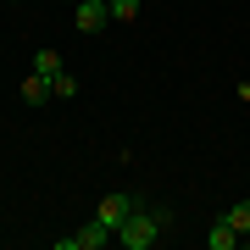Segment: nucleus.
Instances as JSON below:
<instances>
[{
	"label": "nucleus",
	"mask_w": 250,
	"mask_h": 250,
	"mask_svg": "<svg viewBox=\"0 0 250 250\" xmlns=\"http://www.w3.org/2000/svg\"><path fill=\"white\" fill-rule=\"evenodd\" d=\"M117 233L100 223V217H89V223H83L78 233H67V239H56V250H100V245H111Z\"/></svg>",
	"instance_id": "obj_2"
},
{
	"label": "nucleus",
	"mask_w": 250,
	"mask_h": 250,
	"mask_svg": "<svg viewBox=\"0 0 250 250\" xmlns=\"http://www.w3.org/2000/svg\"><path fill=\"white\" fill-rule=\"evenodd\" d=\"M161 228H172V211H167V206L139 200V206H134V217L117 228V245H123V250H150V245L161 239Z\"/></svg>",
	"instance_id": "obj_1"
},
{
	"label": "nucleus",
	"mask_w": 250,
	"mask_h": 250,
	"mask_svg": "<svg viewBox=\"0 0 250 250\" xmlns=\"http://www.w3.org/2000/svg\"><path fill=\"white\" fill-rule=\"evenodd\" d=\"M67 6H78V0H67Z\"/></svg>",
	"instance_id": "obj_11"
},
{
	"label": "nucleus",
	"mask_w": 250,
	"mask_h": 250,
	"mask_svg": "<svg viewBox=\"0 0 250 250\" xmlns=\"http://www.w3.org/2000/svg\"><path fill=\"white\" fill-rule=\"evenodd\" d=\"M50 89H56V100H72V95H78V78H72V72L62 67V72L50 78Z\"/></svg>",
	"instance_id": "obj_8"
},
{
	"label": "nucleus",
	"mask_w": 250,
	"mask_h": 250,
	"mask_svg": "<svg viewBox=\"0 0 250 250\" xmlns=\"http://www.w3.org/2000/svg\"><path fill=\"white\" fill-rule=\"evenodd\" d=\"M34 72H45V78H56V72H62V56H56V50H39V56H34Z\"/></svg>",
	"instance_id": "obj_10"
},
{
	"label": "nucleus",
	"mask_w": 250,
	"mask_h": 250,
	"mask_svg": "<svg viewBox=\"0 0 250 250\" xmlns=\"http://www.w3.org/2000/svg\"><path fill=\"white\" fill-rule=\"evenodd\" d=\"M239 239H245V233L233 228L228 217H223V223H211V233H206V245H211V250H233V245H239Z\"/></svg>",
	"instance_id": "obj_6"
},
{
	"label": "nucleus",
	"mask_w": 250,
	"mask_h": 250,
	"mask_svg": "<svg viewBox=\"0 0 250 250\" xmlns=\"http://www.w3.org/2000/svg\"><path fill=\"white\" fill-rule=\"evenodd\" d=\"M223 217H228V223L239 228V233H250V200H233V206H228Z\"/></svg>",
	"instance_id": "obj_9"
},
{
	"label": "nucleus",
	"mask_w": 250,
	"mask_h": 250,
	"mask_svg": "<svg viewBox=\"0 0 250 250\" xmlns=\"http://www.w3.org/2000/svg\"><path fill=\"white\" fill-rule=\"evenodd\" d=\"M106 6H111V22H134L139 11H145L139 0H106Z\"/></svg>",
	"instance_id": "obj_7"
},
{
	"label": "nucleus",
	"mask_w": 250,
	"mask_h": 250,
	"mask_svg": "<svg viewBox=\"0 0 250 250\" xmlns=\"http://www.w3.org/2000/svg\"><path fill=\"white\" fill-rule=\"evenodd\" d=\"M22 100H28V106H45V100H56V89H50L45 72H28V78H22Z\"/></svg>",
	"instance_id": "obj_5"
},
{
	"label": "nucleus",
	"mask_w": 250,
	"mask_h": 250,
	"mask_svg": "<svg viewBox=\"0 0 250 250\" xmlns=\"http://www.w3.org/2000/svg\"><path fill=\"white\" fill-rule=\"evenodd\" d=\"M106 22H111L106 0H78V6H72V28H78V34H100Z\"/></svg>",
	"instance_id": "obj_4"
},
{
	"label": "nucleus",
	"mask_w": 250,
	"mask_h": 250,
	"mask_svg": "<svg viewBox=\"0 0 250 250\" xmlns=\"http://www.w3.org/2000/svg\"><path fill=\"white\" fill-rule=\"evenodd\" d=\"M134 206H139L134 195H123V189H111V195H106V200H100V206H95V217H100V223H106V228L117 233V228H123V223H128V217H134Z\"/></svg>",
	"instance_id": "obj_3"
}]
</instances>
